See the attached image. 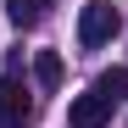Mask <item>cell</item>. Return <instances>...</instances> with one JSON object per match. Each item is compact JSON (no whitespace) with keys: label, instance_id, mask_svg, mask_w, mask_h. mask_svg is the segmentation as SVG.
I'll list each match as a JSON object with an SVG mask.
<instances>
[{"label":"cell","instance_id":"6","mask_svg":"<svg viewBox=\"0 0 128 128\" xmlns=\"http://www.w3.org/2000/svg\"><path fill=\"white\" fill-rule=\"evenodd\" d=\"M95 95H106V100L117 106V100L128 95V67H112V72H100V78H95Z\"/></svg>","mask_w":128,"mask_h":128},{"label":"cell","instance_id":"2","mask_svg":"<svg viewBox=\"0 0 128 128\" xmlns=\"http://www.w3.org/2000/svg\"><path fill=\"white\" fill-rule=\"evenodd\" d=\"M22 122H34V100L22 95L17 78H0V128H22Z\"/></svg>","mask_w":128,"mask_h":128},{"label":"cell","instance_id":"4","mask_svg":"<svg viewBox=\"0 0 128 128\" xmlns=\"http://www.w3.org/2000/svg\"><path fill=\"white\" fill-rule=\"evenodd\" d=\"M50 6H56V0H6V17H11L17 28H39L50 17Z\"/></svg>","mask_w":128,"mask_h":128},{"label":"cell","instance_id":"3","mask_svg":"<svg viewBox=\"0 0 128 128\" xmlns=\"http://www.w3.org/2000/svg\"><path fill=\"white\" fill-rule=\"evenodd\" d=\"M106 122H112V100L95 95V89L67 106V128H106Z\"/></svg>","mask_w":128,"mask_h":128},{"label":"cell","instance_id":"1","mask_svg":"<svg viewBox=\"0 0 128 128\" xmlns=\"http://www.w3.org/2000/svg\"><path fill=\"white\" fill-rule=\"evenodd\" d=\"M117 28H122V17H117V6H112V0H89V6L78 11V45H84V50L112 45V39H117Z\"/></svg>","mask_w":128,"mask_h":128},{"label":"cell","instance_id":"5","mask_svg":"<svg viewBox=\"0 0 128 128\" xmlns=\"http://www.w3.org/2000/svg\"><path fill=\"white\" fill-rule=\"evenodd\" d=\"M34 78H39V89H56L61 84V56L56 50H39L34 56Z\"/></svg>","mask_w":128,"mask_h":128}]
</instances>
